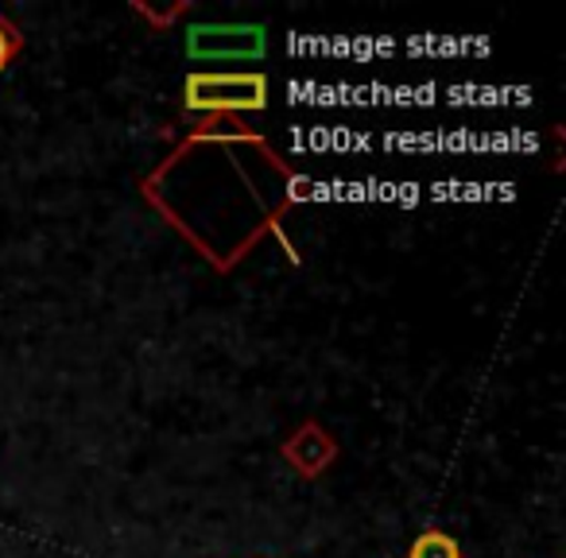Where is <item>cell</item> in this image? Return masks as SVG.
Returning a JSON list of instances; mask_svg holds the SVG:
<instances>
[{
    "mask_svg": "<svg viewBox=\"0 0 566 558\" xmlns=\"http://www.w3.org/2000/svg\"><path fill=\"white\" fill-rule=\"evenodd\" d=\"M133 12H136V17L148 20L151 32H167V28H171L175 20L187 17L190 4H171V9H151V4H144V0H133Z\"/></svg>",
    "mask_w": 566,
    "mask_h": 558,
    "instance_id": "8992f818",
    "label": "cell"
},
{
    "mask_svg": "<svg viewBox=\"0 0 566 558\" xmlns=\"http://www.w3.org/2000/svg\"><path fill=\"white\" fill-rule=\"evenodd\" d=\"M408 558H462V547L450 531L442 527H423V531L411 539Z\"/></svg>",
    "mask_w": 566,
    "mask_h": 558,
    "instance_id": "5b68a950",
    "label": "cell"
},
{
    "mask_svg": "<svg viewBox=\"0 0 566 558\" xmlns=\"http://www.w3.org/2000/svg\"><path fill=\"white\" fill-rule=\"evenodd\" d=\"M24 51V32H20L12 20L0 17V74L9 71L12 63H17V55Z\"/></svg>",
    "mask_w": 566,
    "mask_h": 558,
    "instance_id": "52a82bcc",
    "label": "cell"
},
{
    "mask_svg": "<svg viewBox=\"0 0 566 558\" xmlns=\"http://www.w3.org/2000/svg\"><path fill=\"white\" fill-rule=\"evenodd\" d=\"M268 51L260 24H190L187 55L195 63H256Z\"/></svg>",
    "mask_w": 566,
    "mask_h": 558,
    "instance_id": "3957f363",
    "label": "cell"
},
{
    "mask_svg": "<svg viewBox=\"0 0 566 558\" xmlns=\"http://www.w3.org/2000/svg\"><path fill=\"white\" fill-rule=\"evenodd\" d=\"M182 109L218 120L268 109V78L260 71H195L182 82Z\"/></svg>",
    "mask_w": 566,
    "mask_h": 558,
    "instance_id": "7a4b0ae2",
    "label": "cell"
},
{
    "mask_svg": "<svg viewBox=\"0 0 566 558\" xmlns=\"http://www.w3.org/2000/svg\"><path fill=\"white\" fill-rule=\"evenodd\" d=\"M280 457L292 465L300 477L315 481L338 462V442H334V434L326 431L323 423L307 419V423H300L292 434H287V442L280 446Z\"/></svg>",
    "mask_w": 566,
    "mask_h": 558,
    "instance_id": "277c9868",
    "label": "cell"
},
{
    "mask_svg": "<svg viewBox=\"0 0 566 558\" xmlns=\"http://www.w3.org/2000/svg\"><path fill=\"white\" fill-rule=\"evenodd\" d=\"M140 190L218 272H233L264 236L287 244L283 218L307 194V179L244 120L218 117L190 133Z\"/></svg>",
    "mask_w": 566,
    "mask_h": 558,
    "instance_id": "6da1fadb",
    "label": "cell"
}]
</instances>
